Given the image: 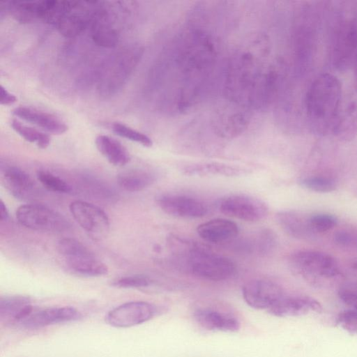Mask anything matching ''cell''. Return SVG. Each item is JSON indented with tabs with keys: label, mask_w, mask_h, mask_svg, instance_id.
I'll use <instances>...</instances> for the list:
<instances>
[{
	"label": "cell",
	"mask_w": 357,
	"mask_h": 357,
	"mask_svg": "<svg viewBox=\"0 0 357 357\" xmlns=\"http://www.w3.org/2000/svg\"><path fill=\"white\" fill-rule=\"evenodd\" d=\"M344 94L342 83L335 75L321 73L314 78L305 99L307 121L313 132L331 134Z\"/></svg>",
	"instance_id": "obj_1"
},
{
	"label": "cell",
	"mask_w": 357,
	"mask_h": 357,
	"mask_svg": "<svg viewBox=\"0 0 357 357\" xmlns=\"http://www.w3.org/2000/svg\"><path fill=\"white\" fill-rule=\"evenodd\" d=\"M182 254L186 258L190 272L199 278L224 281L232 278L236 272V266L229 258L197 245L190 243Z\"/></svg>",
	"instance_id": "obj_2"
},
{
	"label": "cell",
	"mask_w": 357,
	"mask_h": 357,
	"mask_svg": "<svg viewBox=\"0 0 357 357\" xmlns=\"http://www.w3.org/2000/svg\"><path fill=\"white\" fill-rule=\"evenodd\" d=\"M68 269L73 273L85 277H98L107 273V266L99 260L82 243L75 238H64L57 243Z\"/></svg>",
	"instance_id": "obj_3"
},
{
	"label": "cell",
	"mask_w": 357,
	"mask_h": 357,
	"mask_svg": "<svg viewBox=\"0 0 357 357\" xmlns=\"http://www.w3.org/2000/svg\"><path fill=\"white\" fill-rule=\"evenodd\" d=\"M16 217L21 225L36 231L60 232L70 226L61 213L41 204L22 205L16 211Z\"/></svg>",
	"instance_id": "obj_4"
},
{
	"label": "cell",
	"mask_w": 357,
	"mask_h": 357,
	"mask_svg": "<svg viewBox=\"0 0 357 357\" xmlns=\"http://www.w3.org/2000/svg\"><path fill=\"white\" fill-rule=\"evenodd\" d=\"M218 208L225 215L246 222L259 221L268 213V206L262 200L242 194L230 195L222 198Z\"/></svg>",
	"instance_id": "obj_5"
},
{
	"label": "cell",
	"mask_w": 357,
	"mask_h": 357,
	"mask_svg": "<svg viewBox=\"0 0 357 357\" xmlns=\"http://www.w3.org/2000/svg\"><path fill=\"white\" fill-rule=\"evenodd\" d=\"M157 313L158 309L152 303L130 301L109 311L105 316V321L115 328H130L151 320Z\"/></svg>",
	"instance_id": "obj_6"
},
{
	"label": "cell",
	"mask_w": 357,
	"mask_h": 357,
	"mask_svg": "<svg viewBox=\"0 0 357 357\" xmlns=\"http://www.w3.org/2000/svg\"><path fill=\"white\" fill-rule=\"evenodd\" d=\"M289 259L294 268L304 275L331 278L340 274L336 261L326 253L311 250L298 251L292 254Z\"/></svg>",
	"instance_id": "obj_7"
},
{
	"label": "cell",
	"mask_w": 357,
	"mask_h": 357,
	"mask_svg": "<svg viewBox=\"0 0 357 357\" xmlns=\"http://www.w3.org/2000/svg\"><path fill=\"white\" fill-rule=\"evenodd\" d=\"M357 57V27L351 22L340 24L332 43L331 61L340 69L349 67Z\"/></svg>",
	"instance_id": "obj_8"
},
{
	"label": "cell",
	"mask_w": 357,
	"mask_h": 357,
	"mask_svg": "<svg viewBox=\"0 0 357 357\" xmlns=\"http://www.w3.org/2000/svg\"><path fill=\"white\" fill-rule=\"evenodd\" d=\"M70 211L80 227L96 238L105 237L109 229V220L100 208L77 200L70 204Z\"/></svg>",
	"instance_id": "obj_9"
},
{
	"label": "cell",
	"mask_w": 357,
	"mask_h": 357,
	"mask_svg": "<svg viewBox=\"0 0 357 357\" xmlns=\"http://www.w3.org/2000/svg\"><path fill=\"white\" fill-rule=\"evenodd\" d=\"M157 203L165 213L180 218H199L208 212L202 200L185 195L164 194L157 199Z\"/></svg>",
	"instance_id": "obj_10"
},
{
	"label": "cell",
	"mask_w": 357,
	"mask_h": 357,
	"mask_svg": "<svg viewBox=\"0 0 357 357\" xmlns=\"http://www.w3.org/2000/svg\"><path fill=\"white\" fill-rule=\"evenodd\" d=\"M245 302L256 310H268L284 294L275 282L255 279L246 282L242 288Z\"/></svg>",
	"instance_id": "obj_11"
},
{
	"label": "cell",
	"mask_w": 357,
	"mask_h": 357,
	"mask_svg": "<svg viewBox=\"0 0 357 357\" xmlns=\"http://www.w3.org/2000/svg\"><path fill=\"white\" fill-rule=\"evenodd\" d=\"M342 142H349L357 135V98L344 94L331 131Z\"/></svg>",
	"instance_id": "obj_12"
},
{
	"label": "cell",
	"mask_w": 357,
	"mask_h": 357,
	"mask_svg": "<svg viewBox=\"0 0 357 357\" xmlns=\"http://www.w3.org/2000/svg\"><path fill=\"white\" fill-rule=\"evenodd\" d=\"M82 314L77 309L70 306L52 307L33 311L20 324L29 329L79 320Z\"/></svg>",
	"instance_id": "obj_13"
},
{
	"label": "cell",
	"mask_w": 357,
	"mask_h": 357,
	"mask_svg": "<svg viewBox=\"0 0 357 357\" xmlns=\"http://www.w3.org/2000/svg\"><path fill=\"white\" fill-rule=\"evenodd\" d=\"M321 305L310 296H291L284 295L268 312L278 317H299L310 311L321 312Z\"/></svg>",
	"instance_id": "obj_14"
},
{
	"label": "cell",
	"mask_w": 357,
	"mask_h": 357,
	"mask_svg": "<svg viewBox=\"0 0 357 357\" xmlns=\"http://www.w3.org/2000/svg\"><path fill=\"white\" fill-rule=\"evenodd\" d=\"M3 185L15 197L30 198L36 193V185L32 178L24 171L14 166H7L1 170Z\"/></svg>",
	"instance_id": "obj_15"
},
{
	"label": "cell",
	"mask_w": 357,
	"mask_h": 357,
	"mask_svg": "<svg viewBox=\"0 0 357 357\" xmlns=\"http://www.w3.org/2000/svg\"><path fill=\"white\" fill-rule=\"evenodd\" d=\"M198 235L204 241L220 243L235 238L239 232L236 222L225 218H215L200 224L197 227Z\"/></svg>",
	"instance_id": "obj_16"
},
{
	"label": "cell",
	"mask_w": 357,
	"mask_h": 357,
	"mask_svg": "<svg viewBox=\"0 0 357 357\" xmlns=\"http://www.w3.org/2000/svg\"><path fill=\"white\" fill-rule=\"evenodd\" d=\"M34 308L29 297L6 296L0 298V320L6 324H20Z\"/></svg>",
	"instance_id": "obj_17"
},
{
	"label": "cell",
	"mask_w": 357,
	"mask_h": 357,
	"mask_svg": "<svg viewBox=\"0 0 357 357\" xmlns=\"http://www.w3.org/2000/svg\"><path fill=\"white\" fill-rule=\"evenodd\" d=\"M12 112L14 116L54 135H61L68 130V126L63 121L45 112L26 107H17Z\"/></svg>",
	"instance_id": "obj_18"
},
{
	"label": "cell",
	"mask_w": 357,
	"mask_h": 357,
	"mask_svg": "<svg viewBox=\"0 0 357 357\" xmlns=\"http://www.w3.org/2000/svg\"><path fill=\"white\" fill-rule=\"evenodd\" d=\"M183 174L189 176H241L249 173V169L238 165L209 162L193 163L182 169Z\"/></svg>",
	"instance_id": "obj_19"
},
{
	"label": "cell",
	"mask_w": 357,
	"mask_h": 357,
	"mask_svg": "<svg viewBox=\"0 0 357 357\" xmlns=\"http://www.w3.org/2000/svg\"><path fill=\"white\" fill-rule=\"evenodd\" d=\"M194 317L202 327L209 331L236 332L240 328V323L236 317L211 309H197Z\"/></svg>",
	"instance_id": "obj_20"
},
{
	"label": "cell",
	"mask_w": 357,
	"mask_h": 357,
	"mask_svg": "<svg viewBox=\"0 0 357 357\" xmlns=\"http://www.w3.org/2000/svg\"><path fill=\"white\" fill-rule=\"evenodd\" d=\"M276 219L281 228L289 236L307 239L314 233L307 217L295 211H282L277 213Z\"/></svg>",
	"instance_id": "obj_21"
},
{
	"label": "cell",
	"mask_w": 357,
	"mask_h": 357,
	"mask_svg": "<svg viewBox=\"0 0 357 357\" xmlns=\"http://www.w3.org/2000/svg\"><path fill=\"white\" fill-rule=\"evenodd\" d=\"M96 146L108 162L117 167L129 162L130 156L126 148L118 140L109 136L100 135L96 139Z\"/></svg>",
	"instance_id": "obj_22"
},
{
	"label": "cell",
	"mask_w": 357,
	"mask_h": 357,
	"mask_svg": "<svg viewBox=\"0 0 357 357\" xmlns=\"http://www.w3.org/2000/svg\"><path fill=\"white\" fill-rule=\"evenodd\" d=\"M155 176L144 170H131L121 173L117 177L119 185L129 192H139L151 185Z\"/></svg>",
	"instance_id": "obj_23"
},
{
	"label": "cell",
	"mask_w": 357,
	"mask_h": 357,
	"mask_svg": "<svg viewBox=\"0 0 357 357\" xmlns=\"http://www.w3.org/2000/svg\"><path fill=\"white\" fill-rule=\"evenodd\" d=\"M240 248L248 252H256L257 254L266 255L272 252L277 244L275 234L268 229L259 231L251 239L241 242Z\"/></svg>",
	"instance_id": "obj_24"
},
{
	"label": "cell",
	"mask_w": 357,
	"mask_h": 357,
	"mask_svg": "<svg viewBox=\"0 0 357 357\" xmlns=\"http://www.w3.org/2000/svg\"><path fill=\"white\" fill-rule=\"evenodd\" d=\"M14 131L26 141L35 143L40 149H46L50 144V137L45 132L26 126L16 119L11 121Z\"/></svg>",
	"instance_id": "obj_25"
},
{
	"label": "cell",
	"mask_w": 357,
	"mask_h": 357,
	"mask_svg": "<svg viewBox=\"0 0 357 357\" xmlns=\"http://www.w3.org/2000/svg\"><path fill=\"white\" fill-rule=\"evenodd\" d=\"M93 26V38L99 44L105 47H112L116 43L118 36L115 30L107 23L98 20Z\"/></svg>",
	"instance_id": "obj_26"
},
{
	"label": "cell",
	"mask_w": 357,
	"mask_h": 357,
	"mask_svg": "<svg viewBox=\"0 0 357 357\" xmlns=\"http://www.w3.org/2000/svg\"><path fill=\"white\" fill-rule=\"evenodd\" d=\"M37 178L45 188L53 192L69 193L73 190L66 181L48 171L38 170Z\"/></svg>",
	"instance_id": "obj_27"
},
{
	"label": "cell",
	"mask_w": 357,
	"mask_h": 357,
	"mask_svg": "<svg viewBox=\"0 0 357 357\" xmlns=\"http://www.w3.org/2000/svg\"><path fill=\"white\" fill-rule=\"evenodd\" d=\"M112 130L116 135L132 142H137L145 147H151L153 145L151 139L147 135L123 123H113Z\"/></svg>",
	"instance_id": "obj_28"
},
{
	"label": "cell",
	"mask_w": 357,
	"mask_h": 357,
	"mask_svg": "<svg viewBox=\"0 0 357 357\" xmlns=\"http://www.w3.org/2000/svg\"><path fill=\"white\" fill-rule=\"evenodd\" d=\"M300 183L303 188L317 192H330L336 188L333 180L321 176L307 177L302 179Z\"/></svg>",
	"instance_id": "obj_29"
},
{
	"label": "cell",
	"mask_w": 357,
	"mask_h": 357,
	"mask_svg": "<svg viewBox=\"0 0 357 357\" xmlns=\"http://www.w3.org/2000/svg\"><path fill=\"white\" fill-rule=\"evenodd\" d=\"M151 282V280L146 275H135L117 278L112 282V285L121 289L143 288L149 286Z\"/></svg>",
	"instance_id": "obj_30"
},
{
	"label": "cell",
	"mask_w": 357,
	"mask_h": 357,
	"mask_svg": "<svg viewBox=\"0 0 357 357\" xmlns=\"http://www.w3.org/2000/svg\"><path fill=\"white\" fill-rule=\"evenodd\" d=\"M337 223L335 216L318 213L310 216V224L314 232H324L333 229Z\"/></svg>",
	"instance_id": "obj_31"
},
{
	"label": "cell",
	"mask_w": 357,
	"mask_h": 357,
	"mask_svg": "<svg viewBox=\"0 0 357 357\" xmlns=\"http://www.w3.org/2000/svg\"><path fill=\"white\" fill-rule=\"evenodd\" d=\"M336 322L344 330L352 335H357V310L350 308L339 313Z\"/></svg>",
	"instance_id": "obj_32"
},
{
	"label": "cell",
	"mask_w": 357,
	"mask_h": 357,
	"mask_svg": "<svg viewBox=\"0 0 357 357\" xmlns=\"http://www.w3.org/2000/svg\"><path fill=\"white\" fill-rule=\"evenodd\" d=\"M338 296L344 303L357 310V282L342 285L338 290Z\"/></svg>",
	"instance_id": "obj_33"
},
{
	"label": "cell",
	"mask_w": 357,
	"mask_h": 357,
	"mask_svg": "<svg viewBox=\"0 0 357 357\" xmlns=\"http://www.w3.org/2000/svg\"><path fill=\"white\" fill-rule=\"evenodd\" d=\"M334 242L342 247L357 249V232L340 230L334 234Z\"/></svg>",
	"instance_id": "obj_34"
},
{
	"label": "cell",
	"mask_w": 357,
	"mask_h": 357,
	"mask_svg": "<svg viewBox=\"0 0 357 357\" xmlns=\"http://www.w3.org/2000/svg\"><path fill=\"white\" fill-rule=\"evenodd\" d=\"M0 103L3 105H10L17 101L16 96L10 93L2 85L0 86Z\"/></svg>",
	"instance_id": "obj_35"
},
{
	"label": "cell",
	"mask_w": 357,
	"mask_h": 357,
	"mask_svg": "<svg viewBox=\"0 0 357 357\" xmlns=\"http://www.w3.org/2000/svg\"><path fill=\"white\" fill-rule=\"evenodd\" d=\"M9 214L6 206H5L3 201H0V220L1 221H6L8 219Z\"/></svg>",
	"instance_id": "obj_36"
},
{
	"label": "cell",
	"mask_w": 357,
	"mask_h": 357,
	"mask_svg": "<svg viewBox=\"0 0 357 357\" xmlns=\"http://www.w3.org/2000/svg\"><path fill=\"white\" fill-rule=\"evenodd\" d=\"M354 79H355V85L357 91V57L354 61Z\"/></svg>",
	"instance_id": "obj_37"
},
{
	"label": "cell",
	"mask_w": 357,
	"mask_h": 357,
	"mask_svg": "<svg viewBox=\"0 0 357 357\" xmlns=\"http://www.w3.org/2000/svg\"><path fill=\"white\" fill-rule=\"evenodd\" d=\"M352 266H353L354 268L357 269V261H355V262L352 264Z\"/></svg>",
	"instance_id": "obj_38"
}]
</instances>
